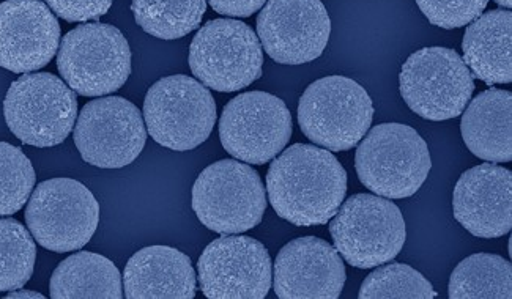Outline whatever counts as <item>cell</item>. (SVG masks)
Returning <instances> with one entry per match:
<instances>
[{"label":"cell","mask_w":512,"mask_h":299,"mask_svg":"<svg viewBox=\"0 0 512 299\" xmlns=\"http://www.w3.org/2000/svg\"><path fill=\"white\" fill-rule=\"evenodd\" d=\"M267 192L279 218L298 227L325 226L346 199L347 172L327 148L295 144L270 164Z\"/></svg>","instance_id":"obj_1"},{"label":"cell","mask_w":512,"mask_h":299,"mask_svg":"<svg viewBox=\"0 0 512 299\" xmlns=\"http://www.w3.org/2000/svg\"><path fill=\"white\" fill-rule=\"evenodd\" d=\"M432 161L426 141L412 126L382 123L361 139L355 155L358 178L386 199H407L424 185Z\"/></svg>","instance_id":"obj_2"},{"label":"cell","mask_w":512,"mask_h":299,"mask_svg":"<svg viewBox=\"0 0 512 299\" xmlns=\"http://www.w3.org/2000/svg\"><path fill=\"white\" fill-rule=\"evenodd\" d=\"M372 117L371 96L346 76H328L312 82L298 104L301 131L309 141L330 152L357 147L371 128Z\"/></svg>","instance_id":"obj_3"},{"label":"cell","mask_w":512,"mask_h":299,"mask_svg":"<svg viewBox=\"0 0 512 299\" xmlns=\"http://www.w3.org/2000/svg\"><path fill=\"white\" fill-rule=\"evenodd\" d=\"M191 205L207 229L238 235L259 226L267 210V196L253 167L221 159L197 177Z\"/></svg>","instance_id":"obj_4"},{"label":"cell","mask_w":512,"mask_h":299,"mask_svg":"<svg viewBox=\"0 0 512 299\" xmlns=\"http://www.w3.org/2000/svg\"><path fill=\"white\" fill-rule=\"evenodd\" d=\"M5 122L19 141L56 147L78 119V96L59 76L26 73L12 82L4 101Z\"/></svg>","instance_id":"obj_5"},{"label":"cell","mask_w":512,"mask_h":299,"mask_svg":"<svg viewBox=\"0 0 512 299\" xmlns=\"http://www.w3.org/2000/svg\"><path fill=\"white\" fill-rule=\"evenodd\" d=\"M144 120L156 144L174 152H190L212 134L216 103L204 84L175 74L150 87L145 95Z\"/></svg>","instance_id":"obj_6"},{"label":"cell","mask_w":512,"mask_h":299,"mask_svg":"<svg viewBox=\"0 0 512 299\" xmlns=\"http://www.w3.org/2000/svg\"><path fill=\"white\" fill-rule=\"evenodd\" d=\"M330 222L334 248L355 268H375L396 259L407 238L401 210L391 200L355 194Z\"/></svg>","instance_id":"obj_7"},{"label":"cell","mask_w":512,"mask_h":299,"mask_svg":"<svg viewBox=\"0 0 512 299\" xmlns=\"http://www.w3.org/2000/svg\"><path fill=\"white\" fill-rule=\"evenodd\" d=\"M57 68L79 95H109L122 89L130 78V45L111 24H82L62 38Z\"/></svg>","instance_id":"obj_8"},{"label":"cell","mask_w":512,"mask_h":299,"mask_svg":"<svg viewBox=\"0 0 512 299\" xmlns=\"http://www.w3.org/2000/svg\"><path fill=\"white\" fill-rule=\"evenodd\" d=\"M188 62L207 89L238 92L262 76L264 49L248 24L237 19H213L191 41Z\"/></svg>","instance_id":"obj_9"},{"label":"cell","mask_w":512,"mask_h":299,"mask_svg":"<svg viewBox=\"0 0 512 299\" xmlns=\"http://www.w3.org/2000/svg\"><path fill=\"white\" fill-rule=\"evenodd\" d=\"M26 222L34 240L48 251H79L97 232L100 204L78 180L52 178L34 189Z\"/></svg>","instance_id":"obj_10"},{"label":"cell","mask_w":512,"mask_h":299,"mask_svg":"<svg viewBox=\"0 0 512 299\" xmlns=\"http://www.w3.org/2000/svg\"><path fill=\"white\" fill-rule=\"evenodd\" d=\"M401 95L405 103L431 122L456 119L472 100L475 82L456 51L448 48H423L413 52L402 65Z\"/></svg>","instance_id":"obj_11"},{"label":"cell","mask_w":512,"mask_h":299,"mask_svg":"<svg viewBox=\"0 0 512 299\" xmlns=\"http://www.w3.org/2000/svg\"><path fill=\"white\" fill-rule=\"evenodd\" d=\"M294 133L286 103L267 92L235 96L219 119L224 150L246 164L270 163L289 144Z\"/></svg>","instance_id":"obj_12"},{"label":"cell","mask_w":512,"mask_h":299,"mask_svg":"<svg viewBox=\"0 0 512 299\" xmlns=\"http://www.w3.org/2000/svg\"><path fill=\"white\" fill-rule=\"evenodd\" d=\"M147 141L141 111L122 96L90 101L75 125V144L87 164L122 169L134 163Z\"/></svg>","instance_id":"obj_13"},{"label":"cell","mask_w":512,"mask_h":299,"mask_svg":"<svg viewBox=\"0 0 512 299\" xmlns=\"http://www.w3.org/2000/svg\"><path fill=\"white\" fill-rule=\"evenodd\" d=\"M271 259L260 241L224 235L212 241L197 262L202 293L210 299H262L273 279Z\"/></svg>","instance_id":"obj_14"},{"label":"cell","mask_w":512,"mask_h":299,"mask_svg":"<svg viewBox=\"0 0 512 299\" xmlns=\"http://www.w3.org/2000/svg\"><path fill=\"white\" fill-rule=\"evenodd\" d=\"M331 35V19L320 0H267L257 16V37L281 65L319 59Z\"/></svg>","instance_id":"obj_15"},{"label":"cell","mask_w":512,"mask_h":299,"mask_svg":"<svg viewBox=\"0 0 512 299\" xmlns=\"http://www.w3.org/2000/svg\"><path fill=\"white\" fill-rule=\"evenodd\" d=\"M59 43V21L45 2L0 4V67L18 74L41 70L54 59Z\"/></svg>","instance_id":"obj_16"},{"label":"cell","mask_w":512,"mask_h":299,"mask_svg":"<svg viewBox=\"0 0 512 299\" xmlns=\"http://www.w3.org/2000/svg\"><path fill=\"white\" fill-rule=\"evenodd\" d=\"M346 279L341 254L317 237L292 240L276 257L273 281L281 299H336Z\"/></svg>","instance_id":"obj_17"},{"label":"cell","mask_w":512,"mask_h":299,"mask_svg":"<svg viewBox=\"0 0 512 299\" xmlns=\"http://www.w3.org/2000/svg\"><path fill=\"white\" fill-rule=\"evenodd\" d=\"M454 218L478 238L505 237L512 227L511 170L495 164L468 169L453 192Z\"/></svg>","instance_id":"obj_18"},{"label":"cell","mask_w":512,"mask_h":299,"mask_svg":"<svg viewBox=\"0 0 512 299\" xmlns=\"http://www.w3.org/2000/svg\"><path fill=\"white\" fill-rule=\"evenodd\" d=\"M123 295L130 299H193L196 271L188 255L169 246H149L128 260Z\"/></svg>","instance_id":"obj_19"},{"label":"cell","mask_w":512,"mask_h":299,"mask_svg":"<svg viewBox=\"0 0 512 299\" xmlns=\"http://www.w3.org/2000/svg\"><path fill=\"white\" fill-rule=\"evenodd\" d=\"M511 108L508 90L489 89L470 101L462 112L461 133L473 155L494 164L511 161Z\"/></svg>","instance_id":"obj_20"},{"label":"cell","mask_w":512,"mask_h":299,"mask_svg":"<svg viewBox=\"0 0 512 299\" xmlns=\"http://www.w3.org/2000/svg\"><path fill=\"white\" fill-rule=\"evenodd\" d=\"M512 13L492 10L479 15L465 30L462 51L472 76L487 85L512 81Z\"/></svg>","instance_id":"obj_21"},{"label":"cell","mask_w":512,"mask_h":299,"mask_svg":"<svg viewBox=\"0 0 512 299\" xmlns=\"http://www.w3.org/2000/svg\"><path fill=\"white\" fill-rule=\"evenodd\" d=\"M49 292L54 299H119L123 296L122 276L117 266L103 255L78 252L54 270Z\"/></svg>","instance_id":"obj_22"},{"label":"cell","mask_w":512,"mask_h":299,"mask_svg":"<svg viewBox=\"0 0 512 299\" xmlns=\"http://www.w3.org/2000/svg\"><path fill=\"white\" fill-rule=\"evenodd\" d=\"M448 290L451 299H511V262L495 254L470 255L456 266Z\"/></svg>","instance_id":"obj_23"},{"label":"cell","mask_w":512,"mask_h":299,"mask_svg":"<svg viewBox=\"0 0 512 299\" xmlns=\"http://www.w3.org/2000/svg\"><path fill=\"white\" fill-rule=\"evenodd\" d=\"M136 23L160 40H179L201 26L207 0H133Z\"/></svg>","instance_id":"obj_24"},{"label":"cell","mask_w":512,"mask_h":299,"mask_svg":"<svg viewBox=\"0 0 512 299\" xmlns=\"http://www.w3.org/2000/svg\"><path fill=\"white\" fill-rule=\"evenodd\" d=\"M37 246L32 233L12 218H0V292L23 288L34 274Z\"/></svg>","instance_id":"obj_25"},{"label":"cell","mask_w":512,"mask_h":299,"mask_svg":"<svg viewBox=\"0 0 512 299\" xmlns=\"http://www.w3.org/2000/svg\"><path fill=\"white\" fill-rule=\"evenodd\" d=\"M361 299H429L435 298L431 282L405 263L379 266L361 284Z\"/></svg>","instance_id":"obj_26"},{"label":"cell","mask_w":512,"mask_h":299,"mask_svg":"<svg viewBox=\"0 0 512 299\" xmlns=\"http://www.w3.org/2000/svg\"><path fill=\"white\" fill-rule=\"evenodd\" d=\"M35 170L23 150L0 142V216L18 213L34 191Z\"/></svg>","instance_id":"obj_27"},{"label":"cell","mask_w":512,"mask_h":299,"mask_svg":"<svg viewBox=\"0 0 512 299\" xmlns=\"http://www.w3.org/2000/svg\"><path fill=\"white\" fill-rule=\"evenodd\" d=\"M429 23L442 29L468 26L483 15L489 0H416Z\"/></svg>","instance_id":"obj_28"},{"label":"cell","mask_w":512,"mask_h":299,"mask_svg":"<svg viewBox=\"0 0 512 299\" xmlns=\"http://www.w3.org/2000/svg\"><path fill=\"white\" fill-rule=\"evenodd\" d=\"M112 2L114 0H46V5L68 23H86L106 15Z\"/></svg>","instance_id":"obj_29"},{"label":"cell","mask_w":512,"mask_h":299,"mask_svg":"<svg viewBox=\"0 0 512 299\" xmlns=\"http://www.w3.org/2000/svg\"><path fill=\"white\" fill-rule=\"evenodd\" d=\"M219 15L232 18H249L267 4V0H208Z\"/></svg>","instance_id":"obj_30"},{"label":"cell","mask_w":512,"mask_h":299,"mask_svg":"<svg viewBox=\"0 0 512 299\" xmlns=\"http://www.w3.org/2000/svg\"><path fill=\"white\" fill-rule=\"evenodd\" d=\"M7 298H37L43 299L45 296L41 295V293L32 292V290H13V292H8Z\"/></svg>","instance_id":"obj_31"},{"label":"cell","mask_w":512,"mask_h":299,"mask_svg":"<svg viewBox=\"0 0 512 299\" xmlns=\"http://www.w3.org/2000/svg\"><path fill=\"white\" fill-rule=\"evenodd\" d=\"M500 7L503 8H511L512 7V0H495Z\"/></svg>","instance_id":"obj_32"}]
</instances>
